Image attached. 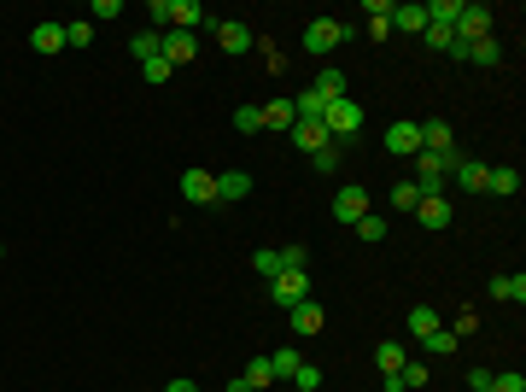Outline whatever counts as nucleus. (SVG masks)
Masks as SVG:
<instances>
[{"instance_id": "72a5a7b5", "label": "nucleus", "mask_w": 526, "mask_h": 392, "mask_svg": "<svg viewBox=\"0 0 526 392\" xmlns=\"http://www.w3.org/2000/svg\"><path fill=\"white\" fill-rule=\"evenodd\" d=\"M88 42H94V24H88V18L65 24V47H88Z\"/></svg>"}, {"instance_id": "f3484780", "label": "nucleus", "mask_w": 526, "mask_h": 392, "mask_svg": "<svg viewBox=\"0 0 526 392\" xmlns=\"http://www.w3.org/2000/svg\"><path fill=\"white\" fill-rule=\"evenodd\" d=\"M416 217H421V228H450V199H444V194L421 199V205H416Z\"/></svg>"}, {"instance_id": "473e14b6", "label": "nucleus", "mask_w": 526, "mask_h": 392, "mask_svg": "<svg viewBox=\"0 0 526 392\" xmlns=\"http://www.w3.org/2000/svg\"><path fill=\"white\" fill-rule=\"evenodd\" d=\"M235 129H240V135H258V129H263V106H240V112H235Z\"/></svg>"}, {"instance_id": "7ed1b4c3", "label": "nucleus", "mask_w": 526, "mask_h": 392, "mask_svg": "<svg viewBox=\"0 0 526 392\" xmlns=\"http://www.w3.org/2000/svg\"><path fill=\"white\" fill-rule=\"evenodd\" d=\"M480 36H491V6L485 0H462L457 6V42H480Z\"/></svg>"}, {"instance_id": "1a4fd4ad", "label": "nucleus", "mask_w": 526, "mask_h": 392, "mask_svg": "<svg viewBox=\"0 0 526 392\" xmlns=\"http://www.w3.org/2000/svg\"><path fill=\"white\" fill-rule=\"evenodd\" d=\"M287 135H292V147H299V153H305V158H310V153H322V147H328V140H333L328 129H322V117H299V124H292Z\"/></svg>"}, {"instance_id": "4c0bfd02", "label": "nucleus", "mask_w": 526, "mask_h": 392, "mask_svg": "<svg viewBox=\"0 0 526 392\" xmlns=\"http://www.w3.org/2000/svg\"><path fill=\"white\" fill-rule=\"evenodd\" d=\"M392 205H398V211H416V205H421L416 182H398V188H392Z\"/></svg>"}, {"instance_id": "f03ea898", "label": "nucleus", "mask_w": 526, "mask_h": 392, "mask_svg": "<svg viewBox=\"0 0 526 392\" xmlns=\"http://www.w3.org/2000/svg\"><path fill=\"white\" fill-rule=\"evenodd\" d=\"M339 42H351V24H339V18H310L305 24V53H333Z\"/></svg>"}, {"instance_id": "2f4dec72", "label": "nucleus", "mask_w": 526, "mask_h": 392, "mask_svg": "<svg viewBox=\"0 0 526 392\" xmlns=\"http://www.w3.org/2000/svg\"><path fill=\"white\" fill-rule=\"evenodd\" d=\"M398 387L403 392H421V387H427V364H403L398 369Z\"/></svg>"}, {"instance_id": "e433bc0d", "label": "nucleus", "mask_w": 526, "mask_h": 392, "mask_svg": "<svg viewBox=\"0 0 526 392\" xmlns=\"http://www.w3.org/2000/svg\"><path fill=\"white\" fill-rule=\"evenodd\" d=\"M140 76H147L153 88H158V83H170V59H164V53H158V59H147V65H140Z\"/></svg>"}, {"instance_id": "f704fd0d", "label": "nucleus", "mask_w": 526, "mask_h": 392, "mask_svg": "<svg viewBox=\"0 0 526 392\" xmlns=\"http://www.w3.org/2000/svg\"><path fill=\"white\" fill-rule=\"evenodd\" d=\"M310 170H322V176H328V170H339V140H328L322 153H310Z\"/></svg>"}, {"instance_id": "5701e85b", "label": "nucleus", "mask_w": 526, "mask_h": 392, "mask_svg": "<svg viewBox=\"0 0 526 392\" xmlns=\"http://www.w3.org/2000/svg\"><path fill=\"white\" fill-rule=\"evenodd\" d=\"M240 380H246V387H258V392H275V369H269V357H251Z\"/></svg>"}, {"instance_id": "c85d7f7f", "label": "nucleus", "mask_w": 526, "mask_h": 392, "mask_svg": "<svg viewBox=\"0 0 526 392\" xmlns=\"http://www.w3.org/2000/svg\"><path fill=\"white\" fill-rule=\"evenodd\" d=\"M310 88H316L322 100H339V94H346V76H339V70L328 65V70H322V76H316V83H310Z\"/></svg>"}, {"instance_id": "39448f33", "label": "nucleus", "mask_w": 526, "mask_h": 392, "mask_svg": "<svg viewBox=\"0 0 526 392\" xmlns=\"http://www.w3.org/2000/svg\"><path fill=\"white\" fill-rule=\"evenodd\" d=\"M217 47L240 59V53H251V47H258V29L240 24V18H222V24H217Z\"/></svg>"}, {"instance_id": "412c9836", "label": "nucleus", "mask_w": 526, "mask_h": 392, "mask_svg": "<svg viewBox=\"0 0 526 392\" xmlns=\"http://www.w3.org/2000/svg\"><path fill=\"white\" fill-rule=\"evenodd\" d=\"M457 346H462V334H457V328H444V323L433 328L427 340H421V351H433V357H450V351H457Z\"/></svg>"}, {"instance_id": "aec40b11", "label": "nucleus", "mask_w": 526, "mask_h": 392, "mask_svg": "<svg viewBox=\"0 0 526 392\" xmlns=\"http://www.w3.org/2000/svg\"><path fill=\"white\" fill-rule=\"evenodd\" d=\"M503 47L491 42V36H480V42H462V65H498Z\"/></svg>"}, {"instance_id": "c03bdc74", "label": "nucleus", "mask_w": 526, "mask_h": 392, "mask_svg": "<svg viewBox=\"0 0 526 392\" xmlns=\"http://www.w3.org/2000/svg\"><path fill=\"white\" fill-rule=\"evenodd\" d=\"M164 392H199V387H194V380H170Z\"/></svg>"}, {"instance_id": "58836bf2", "label": "nucleus", "mask_w": 526, "mask_h": 392, "mask_svg": "<svg viewBox=\"0 0 526 392\" xmlns=\"http://www.w3.org/2000/svg\"><path fill=\"white\" fill-rule=\"evenodd\" d=\"M281 269H310V246H281Z\"/></svg>"}, {"instance_id": "f257e3e1", "label": "nucleus", "mask_w": 526, "mask_h": 392, "mask_svg": "<svg viewBox=\"0 0 526 392\" xmlns=\"http://www.w3.org/2000/svg\"><path fill=\"white\" fill-rule=\"evenodd\" d=\"M322 129H328L333 140H351L363 129V106L351 94H339V100H328V112H322Z\"/></svg>"}, {"instance_id": "bb28decb", "label": "nucleus", "mask_w": 526, "mask_h": 392, "mask_svg": "<svg viewBox=\"0 0 526 392\" xmlns=\"http://www.w3.org/2000/svg\"><path fill=\"white\" fill-rule=\"evenodd\" d=\"M433 328H439V310H433V305H416V310H410V334H416V340H427Z\"/></svg>"}, {"instance_id": "a878e982", "label": "nucleus", "mask_w": 526, "mask_h": 392, "mask_svg": "<svg viewBox=\"0 0 526 392\" xmlns=\"http://www.w3.org/2000/svg\"><path fill=\"white\" fill-rule=\"evenodd\" d=\"M129 53H135L140 65H147V59H158V53H164V36H158V29H140L135 42H129Z\"/></svg>"}, {"instance_id": "49530a36", "label": "nucleus", "mask_w": 526, "mask_h": 392, "mask_svg": "<svg viewBox=\"0 0 526 392\" xmlns=\"http://www.w3.org/2000/svg\"><path fill=\"white\" fill-rule=\"evenodd\" d=\"M0 258H6V246H0Z\"/></svg>"}, {"instance_id": "a211bd4d", "label": "nucleus", "mask_w": 526, "mask_h": 392, "mask_svg": "<svg viewBox=\"0 0 526 392\" xmlns=\"http://www.w3.org/2000/svg\"><path fill=\"white\" fill-rule=\"evenodd\" d=\"M194 24H205V6H199V0H170V29H187V36H194Z\"/></svg>"}, {"instance_id": "9d476101", "label": "nucleus", "mask_w": 526, "mask_h": 392, "mask_svg": "<svg viewBox=\"0 0 526 392\" xmlns=\"http://www.w3.org/2000/svg\"><path fill=\"white\" fill-rule=\"evenodd\" d=\"M333 217H339V223H357V217H369V188H339V194H333Z\"/></svg>"}, {"instance_id": "b1692460", "label": "nucleus", "mask_w": 526, "mask_h": 392, "mask_svg": "<svg viewBox=\"0 0 526 392\" xmlns=\"http://www.w3.org/2000/svg\"><path fill=\"white\" fill-rule=\"evenodd\" d=\"M485 194H498V199L521 194V170H491V176H485Z\"/></svg>"}, {"instance_id": "0eeeda50", "label": "nucleus", "mask_w": 526, "mask_h": 392, "mask_svg": "<svg viewBox=\"0 0 526 392\" xmlns=\"http://www.w3.org/2000/svg\"><path fill=\"white\" fill-rule=\"evenodd\" d=\"M181 199L187 205H217V176L211 170H181Z\"/></svg>"}, {"instance_id": "423d86ee", "label": "nucleus", "mask_w": 526, "mask_h": 392, "mask_svg": "<svg viewBox=\"0 0 526 392\" xmlns=\"http://www.w3.org/2000/svg\"><path fill=\"white\" fill-rule=\"evenodd\" d=\"M387 153H392V158H416V153H421V124H410V117L387 124Z\"/></svg>"}, {"instance_id": "4be33fe9", "label": "nucleus", "mask_w": 526, "mask_h": 392, "mask_svg": "<svg viewBox=\"0 0 526 392\" xmlns=\"http://www.w3.org/2000/svg\"><path fill=\"white\" fill-rule=\"evenodd\" d=\"M299 364H305V357H299V351H292V346H281L275 357H269V369H275V387H287V380L299 375Z\"/></svg>"}, {"instance_id": "6e6552de", "label": "nucleus", "mask_w": 526, "mask_h": 392, "mask_svg": "<svg viewBox=\"0 0 526 392\" xmlns=\"http://www.w3.org/2000/svg\"><path fill=\"white\" fill-rule=\"evenodd\" d=\"M287 316H292V334H299V340H310V334H322V328H328V310H322L316 299H299Z\"/></svg>"}, {"instance_id": "c756f323", "label": "nucleus", "mask_w": 526, "mask_h": 392, "mask_svg": "<svg viewBox=\"0 0 526 392\" xmlns=\"http://www.w3.org/2000/svg\"><path fill=\"white\" fill-rule=\"evenodd\" d=\"M351 228H357V235L369 240V246H380V240H387V217H374V211H369V217H357Z\"/></svg>"}, {"instance_id": "ddd939ff", "label": "nucleus", "mask_w": 526, "mask_h": 392, "mask_svg": "<svg viewBox=\"0 0 526 392\" xmlns=\"http://www.w3.org/2000/svg\"><path fill=\"white\" fill-rule=\"evenodd\" d=\"M246 194H251L246 170H222V176H217V205H235V199H246Z\"/></svg>"}, {"instance_id": "6ab92c4d", "label": "nucleus", "mask_w": 526, "mask_h": 392, "mask_svg": "<svg viewBox=\"0 0 526 392\" xmlns=\"http://www.w3.org/2000/svg\"><path fill=\"white\" fill-rule=\"evenodd\" d=\"M292 124H299V112H292V100H269V106H263V129H275V135H287Z\"/></svg>"}, {"instance_id": "393cba45", "label": "nucleus", "mask_w": 526, "mask_h": 392, "mask_svg": "<svg viewBox=\"0 0 526 392\" xmlns=\"http://www.w3.org/2000/svg\"><path fill=\"white\" fill-rule=\"evenodd\" d=\"M491 299H509V305H521V299H526V276H491Z\"/></svg>"}, {"instance_id": "cd10ccee", "label": "nucleus", "mask_w": 526, "mask_h": 392, "mask_svg": "<svg viewBox=\"0 0 526 392\" xmlns=\"http://www.w3.org/2000/svg\"><path fill=\"white\" fill-rule=\"evenodd\" d=\"M374 364H380V375H398L410 357H403V346H374Z\"/></svg>"}, {"instance_id": "c9c22d12", "label": "nucleus", "mask_w": 526, "mask_h": 392, "mask_svg": "<svg viewBox=\"0 0 526 392\" xmlns=\"http://www.w3.org/2000/svg\"><path fill=\"white\" fill-rule=\"evenodd\" d=\"M485 392H526V375L521 369H509V375H491V387Z\"/></svg>"}, {"instance_id": "dca6fc26", "label": "nucleus", "mask_w": 526, "mask_h": 392, "mask_svg": "<svg viewBox=\"0 0 526 392\" xmlns=\"http://www.w3.org/2000/svg\"><path fill=\"white\" fill-rule=\"evenodd\" d=\"M450 176H457V188H468V194H485V176H491V164H480V158H462Z\"/></svg>"}, {"instance_id": "ea45409f", "label": "nucleus", "mask_w": 526, "mask_h": 392, "mask_svg": "<svg viewBox=\"0 0 526 392\" xmlns=\"http://www.w3.org/2000/svg\"><path fill=\"white\" fill-rule=\"evenodd\" d=\"M251 269L275 281V276H281V252H251Z\"/></svg>"}, {"instance_id": "a19ab883", "label": "nucleus", "mask_w": 526, "mask_h": 392, "mask_svg": "<svg viewBox=\"0 0 526 392\" xmlns=\"http://www.w3.org/2000/svg\"><path fill=\"white\" fill-rule=\"evenodd\" d=\"M292 387H299V392H316V387H322V369H316V364H299V375H292Z\"/></svg>"}, {"instance_id": "9b49d317", "label": "nucleus", "mask_w": 526, "mask_h": 392, "mask_svg": "<svg viewBox=\"0 0 526 392\" xmlns=\"http://www.w3.org/2000/svg\"><path fill=\"white\" fill-rule=\"evenodd\" d=\"M392 29L421 36V29H427V0H398V6H392Z\"/></svg>"}, {"instance_id": "de8ad7c7", "label": "nucleus", "mask_w": 526, "mask_h": 392, "mask_svg": "<svg viewBox=\"0 0 526 392\" xmlns=\"http://www.w3.org/2000/svg\"><path fill=\"white\" fill-rule=\"evenodd\" d=\"M292 392H299V387H292Z\"/></svg>"}, {"instance_id": "4468645a", "label": "nucleus", "mask_w": 526, "mask_h": 392, "mask_svg": "<svg viewBox=\"0 0 526 392\" xmlns=\"http://www.w3.org/2000/svg\"><path fill=\"white\" fill-rule=\"evenodd\" d=\"M29 47L53 59L59 47H65V24H53V18H47V24H36V29H29Z\"/></svg>"}, {"instance_id": "f8f14e48", "label": "nucleus", "mask_w": 526, "mask_h": 392, "mask_svg": "<svg viewBox=\"0 0 526 392\" xmlns=\"http://www.w3.org/2000/svg\"><path fill=\"white\" fill-rule=\"evenodd\" d=\"M421 153H457V140H450V124H444V117H427V124H421Z\"/></svg>"}, {"instance_id": "79ce46f5", "label": "nucleus", "mask_w": 526, "mask_h": 392, "mask_svg": "<svg viewBox=\"0 0 526 392\" xmlns=\"http://www.w3.org/2000/svg\"><path fill=\"white\" fill-rule=\"evenodd\" d=\"M147 18H153V29L164 36V29H170V0H153V6H147Z\"/></svg>"}, {"instance_id": "2eb2a0df", "label": "nucleus", "mask_w": 526, "mask_h": 392, "mask_svg": "<svg viewBox=\"0 0 526 392\" xmlns=\"http://www.w3.org/2000/svg\"><path fill=\"white\" fill-rule=\"evenodd\" d=\"M164 59H170V70L194 65V36H187V29H164Z\"/></svg>"}, {"instance_id": "20e7f679", "label": "nucleus", "mask_w": 526, "mask_h": 392, "mask_svg": "<svg viewBox=\"0 0 526 392\" xmlns=\"http://www.w3.org/2000/svg\"><path fill=\"white\" fill-rule=\"evenodd\" d=\"M269 299H275V305H299V299H310V269H281L275 281H269Z\"/></svg>"}, {"instance_id": "37998d69", "label": "nucleus", "mask_w": 526, "mask_h": 392, "mask_svg": "<svg viewBox=\"0 0 526 392\" xmlns=\"http://www.w3.org/2000/svg\"><path fill=\"white\" fill-rule=\"evenodd\" d=\"M468 387H474V392H485V387H491V369H474V375H468Z\"/></svg>"}, {"instance_id": "a18cd8bd", "label": "nucleus", "mask_w": 526, "mask_h": 392, "mask_svg": "<svg viewBox=\"0 0 526 392\" xmlns=\"http://www.w3.org/2000/svg\"><path fill=\"white\" fill-rule=\"evenodd\" d=\"M228 392H258V387H246V380H228Z\"/></svg>"}, {"instance_id": "7c9ffc66", "label": "nucleus", "mask_w": 526, "mask_h": 392, "mask_svg": "<svg viewBox=\"0 0 526 392\" xmlns=\"http://www.w3.org/2000/svg\"><path fill=\"white\" fill-rule=\"evenodd\" d=\"M421 36H427V47H439V53H450V47H457V29H450V24H427Z\"/></svg>"}]
</instances>
